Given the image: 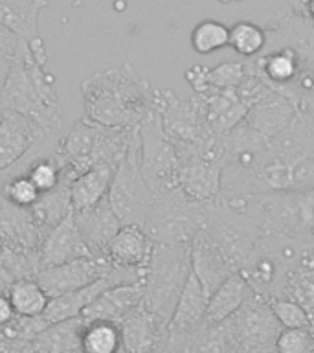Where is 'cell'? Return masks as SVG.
<instances>
[{
    "instance_id": "cell-30",
    "label": "cell",
    "mask_w": 314,
    "mask_h": 353,
    "mask_svg": "<svg viewBox=\"0 0 314 353\" xmlns=\"http://www.w3.org/2000/svg\"><path fill=\"white\" fill-rule=\"evenodd\" d=\"M79 350L81 353H120V325L103 320L85 322L79 333Z\"/></svg>"
},
{
    "instance_id": "cell-43",
    "label": "cell",
    "mask_w": 314,
    "mask_h": 353,
    "mask_svg": "<svg viewBox=\"0 0 314 353\" xmlns=\"http://www.w3.org/2000/svg\"><path fill=\"white\" fill-rule=\"evenodd\" d=\"M28 48H30V54L35 61H37L41 66H46L48 63V54H46V46H44V41L41 37L33 39L28 43Z\"/></svg>"
},
{
    "instance_id": "cell-7",
    "label": "cell",
    "mask_w": 314,
    "mask_h": 353,
    "mask_svg": "<svg viewBox=\"0 0 314 353\" xmlns=\"http://www.w3.org/2000/svg\"><path fill=\"white\" fill-rule=\"evenodd\" d=\"M28 59H30V50H28V43L22 41L19 54L10 68V74L2 85L0 107H2V112H13L33 121L44 132V137H54L61 131L63 110L50 109L44 105L30 76Z\"/></svg>"
},
{
    "instance_id": "cell-32",
    "label": "cell",
    "mask_w": 314,
    "mask_h": 353,
    "mask_svg": "<svg viewBox=\"0 0 314 353\" xmlns=\"http://www.w3.org/2000/svg\"><path fill=\"white\" fill-rule=\"evenodd\" d=\"M236 54L244 59L258 57L266 46V30L252 21H239L230 26V43H228Z\"/></svg>"
},
{
    "instance_id": "cell-44",
    "label": "cell",
    "mask_w": 314,
    "mask_h": 353,
    "mask_svg": "<svg viewBox=\"0 0 314 353\" xmlns=\"http://www.w3.org/2000/svg\"><path fill=\"white\" fill-rule=\"evenodd\" d=\"M17 314L13 311V305L10 302V296L4 294V292H0V330L6 327V325L10 324L11 320L15 319Z\"/></svg>"
},
{
    "instance_id": "cell-49",
    "label": "cell",
    "mask_w": 314,
    "mask_h": 353,
    "mask_svg": "<svg viewBox=\"0 0 314 353\" xmlns=\"http://www.w3.org/2000/svg\"><path fill=\"white\" fill-rule=\"evenodd\" d=\"M311 107H314V105H311Z\"/></svg>"
},
{
    "instance_id": "cell-2",
    "label": "cell",
    "mask_w": 314,
    "mask_h": 353,
    "mask_svg": "<svg viewBox=\"0 0 314 353\" xmlns=\"http://www.w3.org/2000/svg\"><path fill=\"white\" fill-rule=\"evenodd\" d=\"M81 94L87 118L103 127H138L153 103L151 83L131 63L85 79Z\"/></svg>"
},
{
    "instance_id": "cell-24",
    "label": "cell",
    "mask_w": 314,
    "mask_h": 353,
    "mask_svg": "<svg viewBox=\"0 0 314 353\" xmlns=\"http://www.w3.org/2000/svg\"><path fill=\"white\" fill-rule=\"evenodd\" d=\"M208 302V291L197 280V276L191 272V276L187 278L186 285L182 289L178 302H176L167 331L169 333H178V335H193L200 325L206 324Z\"/></svg>"
},
{
    "instance_id": "cell-17",
    "label": "cell",
    "mask_w": 314,
    "mask_h": 353,
    "mask_svg": "<svg viewBox=\"0 0 314 353\" xmlns=\"http://www.w3.org/2000/svg\"><path fill=\"white\" fill-rule=\"evenodd\" d=\"M296 112L297 107L291 99H286L285 96H281L269 87L250 105L242 121L248 127H252L253 131H258L263 138L272 140L291 125Z\"/></svg>"
},
{
    "instance_id": "cell-21",
    "label": "cell",
    "mask_w": 314,
    "mask_h": 353,
    "mask_svg": "<svg viewBox=\"0 0 314 353\" xmlns=\"http://www.w3.org/2000/svg\"><path fill=\"white\" fill-rule=\"evenodd\" d=\"M154 243L138 225H121L107 248V259L112 267L145 272Z\"/></svg>"
},
{
    "instance_id": "cell-41",
    "label": "cell",
    "mask_w": 314,
    "mask_h": 353,
    "mask_svg": "<svg viewBox=\"0 0 314 353\" xmlns=\"http://www.w3.org/2000/svg\"><path fill=\"white\" fill-rule=\"evenodd\" d=\"M208 72L209 66L206 65H193L191 68H187L186 70V81L189 83V87L195 90L197 96H204V94H208L211 88H209V81H208Z\"/></svg>"
},
{
    "instance_id": "cell-27",
    "label": "cell",
    "mask_w": 314,
    "mask_h": 353,
    "mask_svg": "<svg viewBox=\"0 0 314 353\" xmlns=\"http://www.w3.org/2000/svg\"><path fill=\"white\" fill-rule=\"evenodd\" d=\"M48 0H0V24L30 43L39 35V15Z\"/></svg>"
},
{
    "instance_id": "cell-8",
    "label": "cell",
    "mask_w": 314,
    "mask_h": 353,
    "mask_svg": "<svg viewBox=\"0 0 314 353\" xmlns=\"http://www.w3.org/2000/svg\"><path fill=\"white\" fill-rule=\"evenodd\" d=\"M140 171L149 190L156 195L178 186V153L162 125V118L151 107L138 125Z\"/></svg>"
},
{
    "instance_id": "cell-40",
    "label": "cell",
    "mask_w": 314,
    "mask_h": 353,
    "mask_svg": "<svg viewBox=\"0 0 314 353\" xmlns=\"http://www.w3.org/2000/svg\"><path fill=\"white\" fill-rule=\"evenodd\" d=\"M21 43L22 41L15 33L0 24V87L4 85L6 77L10 74V68L19 54Z\"/></svg>"
},
{
    "instance_id": "cell-42",
    "label": "cell",
    "mask_w": 314,
    "mask_h": 353,
    "mask_svg": "<svg viewBox=\"0 0 314 353\" xmlns=\"http://www.w3.org/2000/svg\"><path fill=\"white\" fill-rule=\"evenodd\" d=\"M191 336L193 335H178V333L167 331V336H165V342L160 353H193Z\"/></svg>"
},
{
    "instance_id": "cell-4",
    "label": "cell",
    "mask_w": 314,
    "mask_h": 353,
    "mask_svg": "<svg viewBox=\"0 0 314 353\" xmlns=\"http://www.w3.org/2000/svg\"><path fill=\"white\" fill-rule=\"evenodd\" d=\"M151 107L162 118L165 134L176 148V153H217L226 160L222 140L209 129L202 99L197 94L189 99H180L169 88L153 87Z\"/></svg>"
},
{
    "instance_id": "cell-16",
    "label": "cell",
    "mask_w": 314,
    "mask_h": 353,
    "mask_svg": "<svg viewBox=\"0 0 314 353\" xmlns=\"http://www.w3.org/2000/svg\"><path fill=\"white\" fill-rule=\"evenodd\" d=\"M90 256L94 254L90 252V248L79 234V228L74 221V212H70L43 239V245L39 248V267L48 269V267L70 263V261L90 258Z\"/></svg>"
},
{
    "instance_id": "cell-39",
    "label": "cell",
    "mask_w": 314,
    "mask_h": 353,
    "mask_svg": "<svg viewBox=\"0 0 314 353\" xmlns=\"http://www.w3.org/2000/svg\"><path fill=\"white\" fill-rule=\"evenodd\" d=\"M275 353H314V336L311 327L281 330L274 344Z\"/></svg>"
},
{
    "instance_id": "cell-37",
    "label": "cell",
    "mask_w": 314,
    "mask_h": 353,
    "mask_svg": "<svg viewBox=\"0 0 314 353\" xmlns=\"http://www.w3.org/2000/svg\"><path fill=\"white\" fill-rule=\"evenodd\" d=\"M269 303L283 330L311 327L313 320H311L307 311L291 298H272V300H269Z\"/></svg>"
},
{
    "instance_id": "cell-12",
    "label": "cell",
    "mask_w": 314,
    "mask_h": 353,
    "mask_svg": "<svg viewBox=\"0 0 314 353\" xmlns=\"http://www.w3.org/2000/svg\"><path fill=\"white\" fill-rule=\"evenodd\" d=\"M226 160L217 153H178V188L197 203H217Z\"/></svg>"
},
{
    "instance_id": "cell-33",
    "label": "cell",
    "mask_w": 314,
    "mask_h": 353,
    "mask_svg": "<svg viewBox=\"0 0 314 353\" xmlns=\"http://www.w3.org/2000/svg\"><path fill=\"white\" fill-rule=\"evenodd\" d=\"M191 48L200 55L213 54L217 50H222L230 43V26H226L219 21H206L198 22L197 26L191 30L189 35Z\"/></svg>"
},
{
    "instance_id": "cell-19",
    "label": "cell",
    "mask_w": 314,
    "mask_h": 353,
    "mask_svg": "<svg viewBox=\"0 0 314 353\" xmlns=\"http://www.w3.org/2000/svg\"><path fill=\"white\" fill-rule=\"evenodd\" d=\"M43 239L30 208H17L0 199V248L39 252Z\"/></svg>"
},
{
    "instance_id": "cell-22",
    "label": "cell",
    "mask_w": 314,
    "mask_h": 353,
    "mask_svg": "<svg viewBox=\"0 0 314 353\" xmlns=\"http://www.w3.org/2000/svg\"><path fill=\"white\" fill-rule=\"evenodd\" d=\"M79 234L94 256H107V248L121 228L120 219L110 208L107 197L85 212H74Z\"/></svg>"
},
{
    "instance_id": "cell-31",
    "label": "cell",
    "mask_w": 314,
    "mask_h": 353,
    "mask_svg": "<svg viewBox=\"0 0 314 353\" xmlns=\"http://www.w3.org/2000/svg\"><path fill=\"white\" fill-rule=\"evenodd\" d=\"M8 296L17 316H24V319L41 316L50 302L48 294L43 291L37 280H28V278L13 281Z\"/></svg>"
},
{
    "instance_id": "cell-38",
    "label": "cell",
    "mask_w": 314,
    "mask_h": 353,
    "mask_svg": "<svg viewBox=\"0 0 314 353\" xmlns=\"http://www.w3.org/2000/svg\"><path fill=\"white\" fill-rule=\"evenodd\" d=\"M247 76L244 61H230L209 68L208 81L211 90H237Z\"/></svg>"
},
{
    "instance_id": "cell-25",
    "label": "cell",
    "mask_w": 314,
    "mask_h": 353,
    "mask_svg": "<svg viewBox=\"0 0 314 353\" xmlns=\"http://www.w3.org/2000/svg\"><path fill=\"white\" fill-rule=\"evenodd\" d=\"M204 103L206 121L217 137H224L244 120L248 105L239 98L237 90H209L198 96Z\"/></svg>"
},
{
    "instance_id": "cell-3",
    "label": "cell",
    "mask_w": 314,
    "mask_h": 353,
    "mask_svg": "<svg viewBox=\"0 0 314 353\" xmlns=\"http://www.w3.org/2000/svg\"><path fill=\"white\" fill-rule=\"evenodd\" d=\"M220 201L250 221L261 237L314 239V192L252 193Z\"/></svg>"
},
{
    "instance_id": "cell-1",
    "label": "cell",
    "mask_w": 314,
    "mask_h": 353,
    "mask_svg": "<svg viewBox=\"0 0 314 353\" xmlns=\"http://www.w3.org/2000/svg\"><path fill=\"white\" fill-rule=\"evenodd\" d=\"M314 192V107L302 105L291 125L255 154L226 164L220 199L252 193Z\"/></svg>"
},
{
    "instance_id": "cell-29",
    "label": "cell",
    "mask_w": 314,
    "mask_h": 353,
    "mask_svg": "<svg viewBox=\"0 0 314 353\" xmlns=\"http://www.w3.org/2000/svg\"><path fill=\"white\" fill-rule=\"evenodd\" d=\"M114 171L116 170L107 165H96L81 175H77L70 182L72 212H85L101 203L109 193Z\"/></svg>"
},
{
    "instance_id": "cell-18",
    "label": "cell",
    "mask_w": 314,
    "mask_h": 353,
    "mask_svg": "<svg viewBox=\"0 0 314 353\" xmlns=\"http://www.w3.org/2000/svg\"><path fill=\"white\" fill-rule=\"evenodd\" d=\"M189 256H191V272L208 291V294L217 289L224 280H228L236 270L222 256L219 247L209 237L206 230H198L189 243Z\"/></svg>"
},
{
    "instance_id": "cell-45",
    "label": "cell",
    "mask_w": 314,
    "mask_h": 353,
    "mask_svg": "<svg viewBox=\"0 0 314 353\" xmlns=\"http://www.w3.org/2000/svg\"><path fill=\"white\" fill-rule=\"evenodd\" d=\"M0 353H10V347H8V344L2 339H0Z\"/></svg>"
},
{
    "instance_id": "cell-46",
    "label": "cell",
    "mask_w": 314,
    "mask_h": 353,
    "mask_svg": "<svg viewBox=\"0 0 314 353\" xmlns=\"http://www.w3.org/2000/svg\"><path fill=\"white\" fill-rule=\"evenodd\" d=\"M222 4H230V2H242V0H219Z\"/></svg>"
},
{
    "instance_id": "cell-35",
    "label": "cell",
    "mask_w": 314,
    "mask_h": 353,
    "mask_svg": "<svg viewBox=\"0 0 314 353\" xmlns=\"http://www.w3.org/2000/svg\"><path fill=\"white\" fill-rule=\"evenodd\" d=\"M26 175L35 184L39 193H48L59 186V182L65 176V168L55 157H46V159L33 160L28 165Z\"/></svg>"
},
{
    "instance_id": "cell-13",
    "label": "cell",
    "mask_w": 314,
    "mask_h": 353,
    "mask_svg": "<svg viewBox=\"0 0 314 353\" xmlns=\"http://www.w3.org/2000/svg\"><path fill=\"white\" fill-rule=\"evenodd\" d=\"M142 272L112 267L109 274H105L103 278H99V280H96L90 285L81 287L77 291L66 292V294L50 298L48 305H46V309H44V313L41 316H43V320L48 325L77 319V316H81L85 307H88L99 294H103L110 287L123 285V283H142Z\"/></svg>"
},
{
    "instance_id": "cell-5",
    "label": "cell",
    "mask_w": 314,
    "mask_h": 353,
    "mask_svg": "<svg viewBox=\"0 0 314 353\" xmlns=\"http://www.w3.org/2000/svg\"><path fill=\"white\" fill-rule=\"evenodd\" d=\"M191 276L189 243L156 245L143 272L142 303L162 322L169 325L176 302Z\"/></svg>"
},
{
    "instance_id": "cell-36",
    "label": "cell",
    "mask_w": 314,
    "mask_h": 353,
    "mask_svg": "<svg viewBox=\"0 0 314 353\" xmlns=\"http://www.w3.org/2000/svg\"><path fill=\"white\" fill-rule=\"evenodd\" d=\"M39 197H41V193L35 184L28 179L26 173L10 176L2 184V199L17 208H32Z\"/></svg>"
},
{
    "instance_id": "cell-26",
    "label": "cell",
    "mask_w": 314,
    "mask_h": 353,
    "mask_svg": "<svg viewBox=\"0 0 314 353\" xmlns=\"http://www.w3.org/2000/svg\"><path fill=\"white\" fill-rule=\"evenodd\" d=\"M74 179L76 176L72 175V171L65 168V176L59 182V186L48 193H41L37 203L30 208L33 221H35V225H37L39 232L43 234V237L48 236V232L54 230L55 226L59 225L61 221L72 212L70 182Z\"/></svg>"
},
{
    "instance_id": "cell-23",
    "label": "cell",
    "mask_w": 314,
    "mask_h": 353,
    "mask_svg": "<svg viewBox=\"0 0 314 353\" xmlns=\"http://www.w3.org/2000/svg\"><path fill=\"white\" fill-rule=\"evenodd\" d=\"M142 283H123V285L110 287L103 294H99L88 307H85L81 319L85 322L103 320L120 325L121 320L142 303Z\"/></svg>"
},
{
    "instance_id": "cell-28",
    "label": "cell",
    "mask_w": 314,
    "mask_h": 353,
    "mask_svg": "<svg viewBox=\"0 0 314 353\" xmlns=\"http://www.w3.org/2000/svg\"><path fill=\"white\" fill-rule=\"evenodd\" d=\"M252 287L239 272L224 280L209 294L206 324H222L252 296Z\"/></svg>"
},
{
    "instance_id": "cell-48",
    "label": "cell",
    "mask_w": 314,
    "mask_h": 353,
    "mask_svg": "<svg viewBox=\"0 0 314 353\" xmlns=\"http://www.w3.org/2000/svg\"><path fill=\"white\" fill-rule=\"evenodd\" d=\"M0 92H2V87H0ZM0 118H2V107H0Z\"/></svg>"
},
{
    "instance_id": "cell-20",
    "label": "cell",
    "mask_w": 314,
    "mask_h": 353,
    "mask_svg": "<svg viewBox=\"0 0 314 353\" xmlns=\"http://www.w3.org/2000/svg\"><path fill=\"white\" fill-rule=\"evenodd\" d=\"M44 132L33 121L13 112H2L0 118V173L15 165Z\"/></svg>"
},
{
    "instance_id": "cell-6",
    "label": "cell",
    "mask_w": 314,
    "mask_h": 353,
    "mask_svg": "<svg viewBox=\"0 0 314 353\" xmlns=\"http://www.w3.org/2000/svg\"><path fill=\"white\" fill-rule=\"evenodd\" d=\"M204 223L206 203L193 201L176 186L154 195L142 228L156 245H178L191 243Z\"/></svg>"
},
{
    "instance_id": "cell-10",
    "label": "cell",
    "mask_w": 314,
    "mask_h": 353,
    "mask_svg": "<svg viewBox=\"0 0 314 353\" xmlns=\"http://www.w3.org/2000/svg\"><path fill=\"white\" fill-rule=\"evenodd\" d=\"M204 230L208 232L236 272L242 269V265L247 263L261 239L252 223L228 208L220 199L217 203L206 204Z\"/></svg>"
},
{
    "instance_id": "cell-11",
    "label": "cell",
    "mask_w": 314,
    "mask_h": 353,
    "mask_svg": "<svg viewBox=\"0 0 314 353\" xmlns=\"http://www.w3.org/2000/svg\"><path fill=\"white\" fill-rule=\"evenodd\" d=\"M228 335L239 353H263L274 350L281 327L266 298L252 296L224 322Z\"/></svg>"
},
{
    "instance_id": "cell-9",
    "label": "cell",
    "mask_w": 314,
    "mask_h": 353,
    "mask_svg": "<svg viewBox=\"0 0 314 353\" xmlns=\"http://www.w3.org/2000/svg\"><path fill=\"white\" fill-rule=\"evenodd\" d=\"M154 193L149 190L140 171V137L131 145L125 159L116 168L110 181L107 201L120 219L121 225L142 226L145 221Z\"/></svg>"
},
{
    "instance_id": "cell-34",
    "label": "cell",
    "mask_w": 314,
    "mask_h": 353,
    "mask_svg": "<svg viewBox=\"0 0 314 353\" xmlns=\"http://www.w3.org/2000/svg\"><path fill=\"white\" fill-rule=\"evenodd\" d=\"M193 353H239L222 324L200 325L191 336Z\"/></svg>"
},
{
    "instance_id": "cell-14",
    "label": "cell",
    "mask_w": 314,
    "mask_h": 353,
    "mask_svg": "<svg viewBox=\"0 0 314 353\" xmlns=\"http://www.w3.org/2000/svg\"><path fill=\"white\" fill-rule=\"evenodd\" d=\"M112 270V265L107 256H90V258L76 259L70 263L55 265L48 269H41L37 274V283L48 298L77 291L81 287L94 283Z\"/></svg>"
},
{
    "instance_id": "cell-47",
    "label": "cell",
    "mask_w": 314,
    "mask_h": 353,
    "mask_svg": "<svg viewBox=\"0 0 314 353\" xmlns=\"http://www.w3.org/2000/svg\"><path fill=\"white\" fill-rule=\"evenodd\" d=\"M311 331H313V336H314V319H313V322H311Z\"/></svg>"
},
{
    "instance_id": "cell-15",
    "label": "cell",
    "mask_w": 314,
    "mask_h": 353,
    "mask_svg": "<svg viewBox=\"0 0 314 353\" xmlns=\"http://www.w3.org/2000/svg\"><path fill=\"white\" fill-rule=\"evenodd\" d=\"M120 331V353H160L167 336V325L162 324L143 303L121 320Z\"/></svg>"
}]
</instances>
